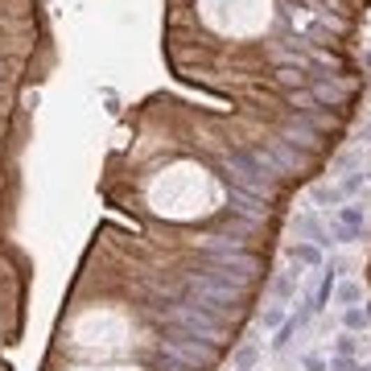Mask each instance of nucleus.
Returning <instances> with one entry per match:
<instances>
[{"label":"nucleus","instance_id":"obj_12","mask_svg":"<svg viewBox=\"0 0 371 371\" xmlns=\"http://www.w3.org/2000/svg\"><path fill=\"white\" fill-rule=\"evenodd\" d=\"M363 371H371V363H368V368H363Z\"/></svg>","mask_w":371,"mask_h":371},{"label":"nucleus","instance_id":"obj_11","mask_svg":"<svg viewBox=\"0 0 371 371\" xmlns=\"http://www.w3.org/2000/svg\"><path fill=\"white\" fill-rule=\"evenodd\" d=\"M75 371H140V368H128V363H120V368H75Z\"/></svg>","mask_w":371,"mask_h":371},{"label":"nucleus","instance_id":"obj_5","mask_svg":"<svg viewBox=\"0 0 371 371\" xmlns=\"http://www.w3.org/2000/svg\"><path fill=\"white\" fill-rule=\"evenodd\" d=\"M359 293H363V289H359V285H342V289H338V301H342V305H347V310H351V305H355V301H359Z\"/></svg>","mask_w":371,"mask_h":371},{"label":"nucleus","instance_id":"obj_8","mask_svg":"<svg viewBox=\"0 0 371 371\" xmlns=\"http://www.w3.org/2000/svg\"><path fill=\"white\" fill-rule=\"evenodd\" d=\"M264 326H268V330H277V326H285V310H280V305H273V310H264Z\"/></svg>","mask_w":371,"mask_h":371},{"label":"nucleus","instance_id":"obj_1","mask_svg":"<svg viewBox=\"0 0 371 371\" xmlns=\"http://www.w3.org/2000/svg\"><path fill=\"white\" fill-rule=\"evenodd\" d=\"M280 0H174L169 21H198L223 46H256L277 29Z\"/></svg>","mask_w":371,"mask_h":371},{"label":"nucleus","instance_id":"obj_2","mask_svg":"<svg viewBox=\"0 0 371 371\" xmlns=\"http://www.w3.org/2000/svg\"><path fill=\"white\" fill-rule=\"evenodd\" d=\"M223 198H227L223 182L211 169H202L198 161H174L149 178V206L165 219H178V223L219 211Z\"/></svg>","mask_w":371,"mask_h":371},{"label":"nucleus","instance_id":"obj_4","mask_svg":"<svg viewBox=\"0 0 371 371\" xmlns=\"http://www.w3.org/2000/svg\"><path fill=\"white\" fill-rule=\"evenodd\" d=\"M342 322H347V330H363V326L371 322V314H368V310H355V305H351V310H347V318H342Z\"/></svg>","mask_w":371,"mask_h":371},{"label":"nucleus","instance_id":"obj_7","mask_svg":"<svg viewBox=\"0 0 371 371\" xmlns=\"http://www.w3.org/2000/svg\"><path fill=\"white\" fill-rule=\"evenodd\" d=\"M252 363H256V347H243V351L235 355V371H248Z\"/></svg>","mask_w":371,"mask_h":371},{"label":"nucleus","instance_id":"obj_10","mask_svg":"<svg viewBox=\"0 0 371 371\" xmlns=\"http://www.w3.org/2000/svg\"><path fill=\"white\" fill-rule=\"evenodd\" d=\"M330 368V363H326L322 355H310V359H305V371H326Z\"/></svg>","mask_w":371,"mask_h":371},{"label":"nucleus","instance_id":"obj_6","mask_svg":"<svg viewBox=\"0 0 371 371\" xmlns=\"http://www.w3.org/2000/svg\"><path fill=\"white\" fill-rule=\"evenodd\" d=\"M334 355H342V359H351V355H355V334H342V338L334 342Z\"/></svg>","mask_w":371,"mask_h":371},{"label":"nucleus","instance_id":"obj_3","mask_svg":"<svg viewBox=\"0 0 371 371\" xmlns=\"http://www.w3.org/2000/svg\"><path fill=\"white\" fill-rule=\"evenodd\" d=\"M289 256H293V264H318V248L314 243H293Z\"/></svg>","mask_w":371,"mask_h":371},{"label":"nucleus","instance_id":"obj_9","mask_svg":"<svg viewBox=\"0 0 371 371\" xmlns=\"http://www.w3.org/2000/svg\"><path fill=\"white\" fill-rule=\"evenodd\" d=\"M273 289H277V297H289V293H293V277H280Z\"/></svg>","mask_w":371,"mask_h":371}]
</instances>
